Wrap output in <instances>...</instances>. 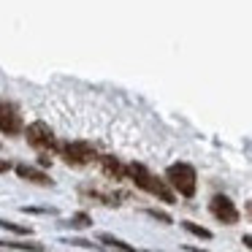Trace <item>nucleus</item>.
I'll use <instances>...</instances> for the list:
<instances>
[{
  "label": "nucleus",
  "instance_id": "nucleus-1",
  "mask_svg": "<svg viewBox=\"0 0 252 252\" xmlns=\"http://www.w3.org/2000/svg\"><path fill=\"white\" fill-rule=\"evenodd\" d=\"M127 176H130V179L136 182L138 190H144V192H149V195L160 198L163 203H174V201H176V195L171 192V187L165 185V182L160 179V176H155L152 171L147 168V165H141V163H130V165H127Z\"/></svg>",
  "mask_w": 252,
  "mask_h": 252
},
{
  "label": "nucleus",
  "instance_id": "nucleus-14",
  "mask_svg": "<svg viewBox=\"0 0 252 252\" xmlns=\"http://www.w3.org/2000/svg\"><path fill=\"white\" fill-rule=\"evenodd\" d=\"M149 217L160 220V222H171V217H168V214H163V212H155V209H152V212H149Z\"/></svg>",
  "mask_w": 252,
  "mask_h": 252
},
{
  "label": "nucleus",
  "instance_id": "nucleus-8",
  "mask_svg": "<svg viewBox=\"0 0 252 252\" xmlns=\"http://www.w3.org/2000/svg\"><path fill=\"white\" fill-rule=\"evenodd\" d=\"M100 165H103V174L109 176V179H125L127 176V165L120 163L117 158H111V155L100 158Z\"/></svg>",
  "mask_w": 252,
  "mask_h": 252
},
{
  "label": "nucleus",
  "instance_id": "nucleus-10",
  "mask_svg": "<svg viewBox=\"0 0 252 252\" xmlns=\"http://www.w3.org/2000/svg\"><path fill=\"white\" fill-rule=\"evenodd\" d=\"M182 228H185L187 233H192V236H198V239H203V241L212 239V230H206L203 225H195V222H182Z\"/></svg>",
  "mask_w": 252,
  "mask_h": 252
},
{
  "label": "nucleus",
  "instance_id": "nucleus-11",
  "mask_svg": "<svg viewBox=\"0 0 252 252\" xmlns=\"http://www.w3.org/2000/svg\"><path fill=\"white\" fill-rule=\"evenodd\" d=\"M0 247H8V250H25V252H41V244H28V241H0Z\"/></svg>",
  "mask_w": 252,
  "mask_h": 252
},
{
  "label": "nucleus",
  "instance_id": "nucleus-15",
  "mask_svg": "<svg viewBox=\"0 0 252 252\" xmlns=\"http://www.w3.org/2000/svg\"><path fill=\"white\" fill-rule=\"evenodd\" d=\"M8 168H11V163H8V160H0V174H6Z\"/></svg>",
  "mask_w": 252,
  "mask_h": 252
},
{
  "label": "nucleus",
  "instance_id": "nucleus-6",
  "mask_svg": "<svg viewBox=\"0 0 252 252\" xmlns=\"http://www.w3.org/2000/svg\"><path fill=\"white\" fill-rule=\"evenodd\" d=\"M0 130L6 136H19L22 130V111L8 100H0Z\"/></svg>",
  "mask_w": 252,
  "mask_h": 252
},
{
  "label": "nucleus",
  "instance_id": "nucleus-16",
  "mask_svg": "<svg viewBox=\"0 0 252 252\" xmlns=\"http://www.w3.org/2000/svg\"><path fill=\"white\" fill-rule=\"evenodd\" d=\"M241 241H244V244H247V247H250V250H252V233H250V236H244V239H241Z\"/></svg>",
  "mask_w": 252,
  "mask_h": 252
},
{
  "label": "nucleus",
  "instance_id": "nucleus-4",
  "mask_svg": "<svg viewBox=\"0 0 252 252\" xmlns=\"http://www.w3.org/2000/svg\"><path fill=\"white\" fill-rule=\"evenodd\" d=\"M60 155H63V160L71 163V165H87V163H93V160L98 158L95 147L87 144V141H68V144H63Z\"/></svg>",
  "mask_w": 252,
  "mask_h": 252
},
{
  "label": "nucleus",
  "instance_id": "nucleus-12",
  "mask_svg": "<svg viewBox=\"0 0 252 252\" xmlns=\"http://www.w3.org/2000/svg\"><path fill=\"white\" fill-rule=\"evenodd\" d=\"M0 228L11 230V233H19V236H30V228H28V225H17V222H8V220H0Z\"/></svg>",
  "mask_w": 252,
  "mask_h": 252
},
{
  "label": "nucleus",
  "instance_id": "nucleus-7",
  "mask_svg": "<svg viewBox=\"0 0 252 252\" xmlns=\"http://www.w3.org/2000/svg\"><path fill=\"white\" fill-rule=\"evenodd\" d=\"M17 174H19V179H28V182H33V185H44V187L52 185V176L44 174L41 168H33V165L19 163V165H17Z\"/></svg>",
  "mask_w": 252,
  "mask_h": 252
},
{
  "label": "nucleus",
  "instance_id": "nucleus-17",
  "mask_svg": "<svg viewBox=\"0 0 252 252\" xmlns=\"http://www.w3.org/2000/svg\"><path fill=\"white\" fill-rule=\"evenodd\" d=\"M247 212H250V220H252V201L247 203Z\"/></svg>",
  "mask_w": 252,
  "mask_h": 252
},
{
  "label": "nucleus",
  "instance_id": "nucleus-3",
  "mask_svg": "<svg viewBox=\"0 0 252 252\" xmlns=\"http://www.w3.org/2000/svg\"><path fill=\"white\" fill-rule=\"evenodd\" d=\"M25 136H28V144L38 152H52L57 149V136L46 122H33V125L25 127Z\"/></svg>",
  "mask_w": 252,
  "mask_h": 252
},
{
  "label": "nucleus",
  "instance_id": "nucleus-9",
  "mask_svg": "<svg viewBox=\"0 0 252 252\" xmlns=\"http://www.w3.org/2000/svg\"><path fill=\"white\" fill-rule=\"evenodd\" d=\"M100 241H103L106 247H111V250H117V252H136L130 244H125V241H120L117 236H111V233H100Z\"/></svg>",
  "mask_w": 252,
  "mask_h": 252
},
{
  "label": "nucleus",
  "instance_id": "nucleus-13",
  "mask_svg": "<svg viewBox=\"0 0 252 252\" xmlns=\"http://www.w3.org/2000/svg\"><path fill=\"white\" fill-rule=\"evenodd\" d=\"M73 225H93V220H90L87 214H76V217H73Z\"/></svg>",
  "mask_w": 252,
  "mask_h": 252
},
{
  "label": "nucleus",
  "instance_id": "nucleus-2",
  "mask_svg": "<svg viewBox=\"0 0 252 252\" xmlns=\"http://www.w3.org/2000/svg\"><path fill=\"white\" fill-rule=\"evenodd\" d=\"M165 179H168V185L174 187L179 195H185V198L195 195L198 174H195V168H192L190 163H171L168 168H165Z\"/></svg>",
  "mask_w": 252,
  "mask_h": 252
},
{
  "label": "nucleus",
  "instance_id": "nucleus-5",
  "mask_svg": "<svg viewBox=\"0 0 252 252\" xmlns=\"http://www.w3.org/2000/svg\"><path fill=\"white\" fill-rule=\"evenodd\" d=\"M209 212H212V217L220 220L222 225H236L239 222V209H236V203L230 201L228 195H222V192H217V195L209 201Z\"/></svg>",
  "mask_w": 252,
  "mask_h": 252
}]
</instances>
